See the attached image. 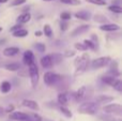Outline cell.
I'll return each instance as SVG.
<instances>
[{"label": "cell", "instance_id": "1", "mask_svg": "<svg viewBox=\"0 0 122 121\" xmlns=\"http://www.w3.org/2000/svg\"><path fill=\"white\" fill-rule=\"evenodd\" d=\"M99 104L97 102H85L79 105L78 107V113L84 114V115H95L99 111Z\"/></svg>", "mask_w": 122, "mask_h": 121}, {"label": "cell", "instance_id": "2", "mask_svg": "<svg viewBox=\"0 0 122 121\" xmlns=\"http://www.w3.org/2000/svg\"><path fill=\"white\" fill-rule=\"evenodd\" d=\"M28 73H29L30 79H31L32 87L36 88L39 83V69H38V66L36 64V62L28 66Z\"/></svg>", "mask_w": 122, "mask_h": 121}, {"label": "cell", "instance_id": "3", "mask_svg": "<svg viewBox=\"0 0 122 121\" xmlns=\"http://www.w3.org/2000/svg\"><path fill=\"white\" fill-rule=\"evenodd\" d=\"M103 111L106 114H110V115H122V107L119 103H112V104H107L103 107Z\"/></svg>", "mask_w": 122, "mask_h": 121}, {"label": "cell", "instance_id": "4", "mask_svg": "<svg viewBox=\"0 0 122 121\" xmlns=\"http://www.w3.org/2000/svg\"><path fill=\"white\" fill-rule=\"evenodd\" d=\"M61 81V76L54 72H46L44 74V83L48 86H54Z\"/></svg>", "mask_w": 122, "mask_h": 121}, {"label": "cell", "instance_id": "5", "mask_svg": "<svg viewBox=\"0 0 122 121\" xmlns=\"http://www.w3.org/2000/svg\"><path fill=\"white\" fill-rule=\"evenodd\" d=\"M112 61L110 57L106 56V57H100V58H97L92 61L91 63V68L92 69H101V68H104V66H108V63Z\"/></svg>", "mask_w": 122, "mask_h": 121}, {"label": "cell", "instance_id": "6", "mask_svg": "<svg viewBox=\"0 0 122 121\" xmlns=\"http://www.w3.org/2000/svg\"><path fill=\"white\" fill-rule=\"evenodd\" d=\"M82 61L76 66V71H75V76H78V75L82 74V73L86 71L87 66H88V60H89V55L87 53H85L84 55L81 56Z\"/></svg>", "mask_w": 122, "mask_h": 121}, {"label": "cell", "instance_id": "7", "mask_svg": "<svg viewBox=\"0 0 122 121\" xmlns=\"http://www.w3.org/2000/svg\"><path fill=\"white\" fill-rule=\"evenodd\" d=\"M9 118L11 120H16V121H25L29 120V115L21 111H12L9 114Z\"/></svg>", "mask_w": 122, "mask_h": 121}, {"label": "cell", "instance_id": "8", "mask_svg": "<svg viewBox=\"0 0 122 121\" xmlns=\"http://www.w3.org/2000/svg\"><path fill=\"white\" fill-rule=\"evenodd\" d=\"M86 96H87V87L86 86H82V87H80L79 89L73 94V98L76 102H81V101L86 98Z\"/></svg>", "mask_w": 122, "mask_h": 121}, {"label": "cell", "instance_id": "9", "mask_svg": "<svg viewBox=\"0 0 122 121\" xmlns=\"http://www.w3.org/2000/svg\"><path fill=\"white\" fill-rule=\"evenodd\" d=\"M23 62L26 66H30L34 62V55L31 50H26L23 56Z\"/></svg>", "mask_w": 122, "mask_h": 121}, {"label": "cell", "instance_id": "10", "mask_svg": "<svg viewBox=\"0 0 122 121\" xmlns=\"http://www.w3.org/2000/svg\"><path fill=\"white\" fill-rule=\"evenodd\" d=\"M21 104H23V106L32 109V111H40V106H39V104L33 100H28V99H26V100H24L23 102H21Z\"/></svg>", "mask_w": 122, "mask_h": 121}, {"label": "cell", "instance_id": "11", "mask_svg": "<svg viewBox=\"0 0 122 121\" xmlns=\"http://www.w3.org/2000/svg\"><path fill=\"white\" fill-rule=\"evenodd\" d=\"M74 16L76 17L77 19H80V20H85V21H88L91 19V13L88 12V11H79V12H76L75 14H74Z\"/></svg>", "mask_w": 122, "mask_h": 121}, {"label": "cell", "instance_id": "12", "mask_svg": "<svg viewBox=\"0 0 122 121\" xmlns=\"http://www.w3.org/2000/svg\"><path fill=\"white\" fill-rule=\"evenodd\" d=\"M89 28H90V26H89V25H81V26H79V27H76L75 29L71 32V36L75 38V36L80 35V34L85 33L86 31H88Z\"/></svg>", "mask_w": 122, "mask_h": 121}, {"label": "cell", "instance_id": "13", "mask_svg": "<svg viewBox=\"0 0 122 121\" xmlns=\"http://www.w3.org/2000/svg\"><path fill=\"white\" fill-rule=\"evenodd\" d=\"M100 30H102V31H118V30H120V26L117 24H102Z\"/></svg>", "mask_w": 122, "mask_h": 121}, {"label": "cell", "instance_id": "14", "mask_svg": "<svg viewBox=\"0 0 122 121\" xmlns=\"http://www.w3.org/2000/svg\"><path fill=\"white\" fill-rule=\"evenodd\" d=\"M114 101V98L110 96H104V94H101V96H95V102L97 104H108V103L112 102Z\"/></svg>", "mask_w": 122, "mask_h": 121}, {"label": "cell", "instance_id": "15", "mask_svg": "<svg viewBox=\"0 0 122 121\" xmlns=\"http://www.w3.org/2000/svg\"><path fill=\"white\" fill-rule=\"evenodd\" d=\"M19 53V48L15 46H11V47H6L3 50V55L5 57H14L17 54Z\"/></svg>", "mask_w": 122, "mask_h": 121}, {"label": "cell", "instance_id": "16", "mask_svg": "<svg viewBox=\"0 0 122 121\" xmlns=\"http://www.w3.org/2000/svg\"><path fill=\"white\" fill-rule=\"evenodd\" d=\"M40 62H41V66H42L44 69H51V66H54L49 55H46V56H44V57H42V59H41Z\"/></svg>", "mask_w": 122, "mask_h": 121}, {"label": "cell", "instance_id": "17", "mask_svg": "<svg viewBox=\"0 0 122 121\" xmlns=\"http://www.w3.org/2000/svg\"><path fill=\"white\" fill-rule=\"evenodd\" d=\"M30 19H31V14H30L29 12H25L21 15H19L18 18L16 19V21H17V24H21V25H23V24L28 23Z\"/></svg>", "mask_w": 122, "mask_h": 121}, {"label": "cell", "instance_id": "18", "mask_svg": "<svg viewBox=\"0 0 122 121\" xmlns=\"http://www.w3.org/2000/svg\"><path fill=\"white\" fill-rule=\"evenodd\" d=\"M6 71L9 72H16V71H19L20 70V64L19 63H16V62H13V63H8L4 66Z\"/></svg>", "mask_w": 122, "mask_h": 121}, {"label": "cell", "instance_id": "19", "mask_svg": "<svg viewBox=\"0 0 122 121\" xmlns=\"http://www.w3.org/2000/svg\"><path fill=\"white\" fill-rule=\"evenodd\" d=\"M67 100H69V98H67V94L65 92H60L58 94V104L61 106H65L67 104Z\"/></svg>", "mask_w": 122, "mask_h": 121}, {"label": "cell", "instance_id": "20", "mask_svg": "<svg viewBox=\"0 0 122 121\" xmlns=\"http://www.w3.org/2000/svg\"><path fill=\"white\" fill-rule=\"evenodd\" d=\"M97 118H99L101 121H122L121 118H116V117H114L112 115H110V114H106V115H100Z\"/></svg>", "mask_w": 122, "mask_h": 121}, {"label": "cell", "instance_id": "21", "mask_svg": "<svg viewBox=\"0 0 122 121\" xmlns=\"http://www.w3.org/2000/svg\"><path fill=\"white\" fill-rule=\"evenodd\" d=\"M49 56H51V61H53L54 66L59 64V63H61V61H62V58H63L62 54L54 53V54H51V55H49Z\"/></svg>", "mask_w": 122, "mask_h": 121}, {"label": "cell", "instance_id": "22", "mask_svg": "<svg viewBox=\"0 0 122 121\" xmlns=\"http://www.w3.org/2000/svg\"><path fill=\"white\" fill-rule=\"evenodd\" d=\"M11 88H12L11 83H9V81H2V83L0 84V91H1L2 93H8V92H10Z\"/></svg>", "mask_w": 122, "mask_h": 121}, {"label": "cell", "instance_id": "23", "mask_svg": "<svg viewBox=\"0 0 122 121\" xmlns=\"http://www.w3.org/2000/svg\"><path fill=\"white\" fill-rule=\"evenodd\" d=\"M116 79H117V77L112 76V75H105V76L102 77V81L109 86H112V84L116 81Z\"/></svg>", "mask_w": 122, "mask_h": 121}, {"label": "cell", "instance_id": "24", "mask_svg": "<svg viewBox=\"0 0 122 121\" xmlns=\"http://www.w3.org/2000/svg\"><path fill=\"white\" fill-rule=\"evenodd\" d=\"M93 19H94V21L100 23V24H107L108 23V18L103 14H95L94 16H93Z\"/></svg>", "mask_w": 122, "mask_h": 121}, {"label": "cell", "instance_id": "25", "mask_svg": "<svg viewBox=\"0 0 122 121\" xmlns=\"http://www.w3.org/2000/svg\"><path fill=\"white\" fill-rule=\"evenodd\" d=\"M28 30L24 29V28H20V29L16 30V31L13 32V35L15 36V38H25V36L28 35Z\"/></svg>", "mask_w": 122, "mask_h": 121}, {"label": "cell", "instance_id": "26", "mask_svg": "<svg viewBox=\"0 0 122 121\" xmlns=\"http://www.w3.org/2000/svg\"><path fill=\"white\" fill-rule=\"evenodd\" d=\"M59 109H60V111H61V114L62 115H64L66 118H72L73 117V114L71 113V111H70L69 108H66L65 106H59Z\"/></svg>", "mask_w": 122, "mask_h": 121}, {"label": "cell", "instance_id": "27", "mask_svg": "<svg viewBox=\"0 0 122 121\" xmlns=\"http://www.w3.org/2000/svg\"><path fill=\"white\" fill-rule=\"evenodd\" d=\"M84 44L87 46V48L88 49H92V50H95L97 49V45L94 42H92L91 40H85L84 41Z\"/></svg>", "mask_w": 122, "mask_h": 121}, {"label": "cell", "instance_id": "28", "mask_svg": "<svg viewBox=\"0 0 122 121\" xmlns=\"http://www.w3.org/2000/svg\"><path fill=\"white\" fill-rule=\"evenodd\" d=\"M112 87L114 88L115 90H117L118 92H121V91H122V81H121V79L117 78V79H116V81H115V83L112 84Z\"/></svg>", "mask_w": 122, "mask_h": 121}, {"label": "cell", "instance_id": "29", "mask_svg": "<svg viewBox=\"0 0 122 121\" xmlns=\"http://www.w3.org/2000/svg\"><path fill=\"white\" fill-rule=\"evenodd\" d=\"M108 10H109L110 12L117 13V14H120V13H122L121 5H116V4H112L110 6H108Z\"/></svg>", "mask_w": 122, "mask_h": 121}, {"label": "cell", "instance_id": "30", "mask_svg": "<svg viewBox=\"0 0 122 121\" xmlns=\"http://www.w3.org/2000/svg\"><path fill=\"white\" fill-rule=\"evenodd\" d=\"M43 33L47 36V38H51L53 35V30H51V26L49 25H45L44 28H43Z\"/></svg>", "mask_w": 122, "mask_h": 121}, {"label": "cell", "instance_id": "31", "mask_svg": "<svg viewBox=\"0 0 122 121\" xmlns=\"http://www.w3.org/2000/svg\"><path fill=\"white\" fill-rule=\"evenodd\" d=\"M60 2L64 4H69V5H79L81 3L80 0H60Z\"/></svg>", "mask_w": 122, "mask_h": 121}, {"label": "cell", "instance_id": "32", "mask_svg": "<svg viewBox=\"0 0 122 121\" xmlns=\"http://www.w3.org/2000/svg\"><path fill=\"white\" fill-rule=\"evenodd\" d=\"M74 47H75V49H77V50H80V51H86V50H88L87 46L84 44V43L77 42V43H75V44H74Z\"/></svg>", "mask_w": 122, "mask_h": 121}, {"label": "cell", "instance_id": "33", "mask_svg": "<svg viewBox=\"0 0 122 121\" xmlns=\"http://www.w3.org/2000/svg\"><path fill=\"white\" fill-rule=\"evenodd\" d=\"M87 2L92 4H97V5H106L105 0H86Z\"/></svg>", "mask_w": 122, "mask_h": 121}, {"label": "cell", "instance_id": "34", "mask_svg": "<svg viewBox=\"0 0 122 121\" xmlns=\"http://www.w3.org/2000/svg\"><path fill=\"white\" fill-rule=\"evenodd\" d=\"M71 17H72V15H71V13H69V12H62L60 14L61 20H70Z\"/></svg>", "mask_w": 122, "mask_h": 121}, {"label": "cell", "instance_id": "35", "mask_svg": "<svg viewBox=\"0 0 122 121\" xmlns=\"http://www.w3.org/2000/svg\"><path fill=\"white\" fill-rule=\"evenodd\" d=\"M34 47H36V49H38L40 53H44L45 49H46V47H45L44 44H42V43H36V45H34Z\"/></svg>", "mask_w": 122, "mask_h": 121}, {"label": "cell", "instance_id": "36", "mask_svg": "<svg viewBox=\"0 0 122 121\" xmlns=\"http://www.w3.org/2000/svg\"><path fill=\"white\" fill-rule=\"evenodd\" d=\"M69 28V20H61L60 23V29L62 31H65V30Z\"/></svg>", "mask_w": 122, "mask_h": 121}, {"label": "cell", "instance_id": "37", "mask_svg": "<svg viewBox=\"0 0 122 121\" xmlns=\"http://www.w3.org/2000/svg\"><path fill=\"white\" fill-rule=\"evenodd\" d=\"M75 51L74 50H65L64 51V54H63V57H65V58H71V57H74L75 56Z\"/></svg>", "mask_w": 122, "mask_h": 121}, {"label": "cell", "instance_id": "38", "mask_svg": "<svg viewBox=\"0 0 122 121\" xmlns=\"http://www.w3.org/2000/svg\"><path fill=\"white\" fill-rule=\"evenodd\" d=\"M26 2V0H13L11 2V5L12 6H16V5H20V4H24Z\"/></svg>", "mask_w": 122, "mask_h": 121}, {"label": "cell", "instance_id": "39", "mask_svg": "<svg viewBox=\"0 0 122 121\" xmlns=\"http://www.w3.org/2000/svg\"><path fill=\"white\" fill-rule=\"evenodd\" d=\"M14 109H15V106L13 104H10V105H8V107H6L5 109H4V111H5L6 114H10V113H12V111H14Z\"/></svg>", "mask_w": 122, "mask_h": 121}, {"label": "cell", "instance_id": "40", "mask_svg": "<svg viewBox=\"0 0 122 121\" xmlns=\"http://www.w3.org/2000/svg\"><path fill=\"white\" fill-rule=\"evenodd\" d=\"M20 28H23V25H21V24H16V25H15V26H13V27H11L10 31H11V32H14V31H16V30L20 29Z\"/></svg>", "mask_w": 122, "mask_h": 121}, {"label": "cell", "instance_id": "41", "mask_svg": "<svg viewBox=\"0 0 122 121\" xmlns=\"http://www.w3.org/2000/svg\"><path fill=\"white\" fill-rule=\"evenodd\" d=\"M81 61H82V58H81V57H77V58H76V59H75V62H74L75 66H77Z\"/></svg>", "mask_w": 122, "mask_h": 121}, {"label": "cell", "instance_id": "42", "mask_svg": "<svg viewBox=\"0 0 122 121\" xmlns=\"http://www.w3.org/2000/svg\"><path fill=\"white\" fill-rule=\"evenodd\" d=\"M33 118H34V121H42V117L39 116L38 114H33Z\"/></svg>", "mask_w": 122, "mask_h": 121}, {"label": "cell", "instance_id": "43", "mask_svg": "<svg viewBox=\"0 0 122 121\" xmlns=\"http://www.w3.org/2000/svg\"><path fill=\"white\" fill-rule=\"evenodd\" d=\"M91 39H92V42H94L95 44H97V35H95V34H92V35H91Z\"/></svg>", "mask_w": 122, "mask_h": 121}, {"label": "cell", "instance_id": "44", "mask_svg": "<svg viewBox=\"0 0 122 121\" xmlns=\"http://www.w3.org/2000/svg\"><path fill=\"white\" fill-rule=\"evenodd\" d=\"M122 2V0H112V4H116V5H120Z\"/></svg>", "mask_w": 122, "mask_h": 121}, {"label": "cell", "instance_id": "45", "mask_svg": "<svg viewBox=\"0 0 122 121\" xmlns=\"http://www.w3.org/2000/svg\"><path fill=\"white\" fill-rule=\"evenodd\" d=\"M42 34H43V32H42V31H39V30L34 32V35H36V36H41Z\"/></svg>", "mask_w": 122, "mask_h": 121}, {"label": "cell", "instance_id": "46", "mask_svg": "<svg viewBox=\"0 0 122 121\" xmlns=\"http://www.w3.org/2000/svg\"><path fill=\"white\" fill-rule=\"evenodd\" d=\"M5 42H6L5 39H1V40H0V46H1V45H4V43Z\"/></svg>", "mask_w": 122, "mask_h": 121}, {"label": "cell", "instance_id": "47", "mask_svg": "<svg viewBox=\"0 0 122 121\" xmlns=\"http://www.w3.org/2000/svg\"><path fill=\"white\" fill-rule=\"evenodd\" d=\"M3 114H4V109H3V108H2V107H1V106H0V117H1V116H2V115H3Z\"/></svg>", "mask_w": 122, "mask_h": 121}, {"label": "cell", "instance_id": "48", "mask_svg": "<svg viewBox=\"0 0 122 121\" xmlns=\"http://www.w3.org/2000/svg\"><path fill=\"white\" fill-rule=\"evenodd\" d=\"M9 0H0V3H6Z\"/></svg>", "mask_w": 122, "mask_h": 121}, {"label": "cell", "instance_id": "49", "mask_svg": "<svg viewBox=\"0 0 122 121\" xmlns=\"http://www.w3.org/2000/svg\"><path fill=\"white\" fill-rule=\"evenodd\" d=\"M42 1H45V2H49V1H54V0H42Z\"/></svg>", "mask_w": 122, "mask_h": 121}, {"label": "cell", "instance_id": "50", "mask_svg": "<svg viewBox=\"0 0 122 121\" xmlns=\"http://www.w3.org/2000/svg\"><path fill=\"white\" fill-rule=\"evenodd\" d=\"M2 31V27H0V32H1Z\"/></svg>", "mask_w": 122, "mask_h": 121}, {"label": "cell", "instance_id": "51", "mask_svg": "<svg viewBox=\"0 0 122 121\" xmlns=\"http://www.w3.org/2000/svg\"><path fill=\"white\" fill-rule=\"evenodd\" d=\"M45 121H51V120H49V119H45Z\"/></svg>", "mask_w": 122, "mask_h": 121}, {"label": "cell", "instance_id": "52", "mask_svg": "<svg viewBox=\"0 0 122 121\" xmlns=\"http://www.w3.org/2000/svg\"><path fill=\"white\" fill-rule=\"evenodd\" d=\"M60 121H63V120H62V119H61V120H60Z\"/></svg>", "mask_w": 122, "mask_h": 121}, {"label": "cell", "instance_id": "53", "mask_svg": "<svg viewBox=\"0 0 122 121\" xmlns=\"http://www.w3.org/2000/svg\"><path fill=\"white\" fill-rule=\"evenodd\" d=\"M105 1H106V0H105Z\"/></svg>", "mask_w": 122, "mask_h": 121}]
</instances>
